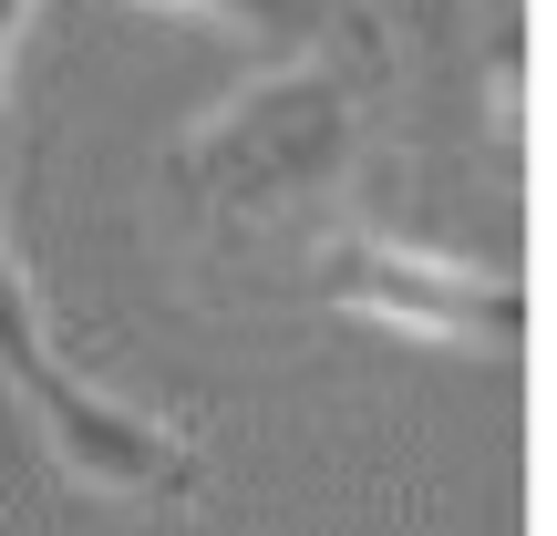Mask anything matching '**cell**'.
<instances>
[{
    "label": "cell",
    "mask_w": 557,
    "mask_h": 536,
    "mask_svg": "<svg viewBox=\"0 0 557 536\" xmlns=\"http://www.w3.org/2000/svg\"><path fill=\"white\" fill-rule=\"evenodd\" d=\"M0 392L32 413L41 454H52L62 475L103 485V496H124V506H186V496L207 485V454L176 434V423H156L145 402L94 392V382L52 351V331H41V299H32V269H21L11 227H0Z\"/></svg>",
    "instance_id": "obj_2"
},
{
    "label": "cell",
    "mask_w": 557,
    "mask_h": 536,
    "mask_svg": "<svg viewBox=\"0 0 557 536\" xmlns=\"http://www.w3.org/2000/svg\"><path fill=\"white\" fill-rule=\"evenodd\" d=\"M21 21H32V0H0V103H11V41H21Z\"/></svg>",
    "instance_id": "obj_5"
},
{
    "label": "cell",
    "mask_w": 557,
    "mask_h": 536,
    "mask_svg": "<svg viewBox=\"0 0 557 536\" xmlns=\"http://www.w3.org/2000/svg\"><path fill=\"white\" fill-rule=\"evenodd\" d=\"M299 278H310L320 299H341V310H361V320L455 340V351H517V340H527V299L506 289L496 269L423 259V248H393V238H372V227L310 238V248H299Z\"/></svg>",
    "instance_id": "obj_3"
},
{
    "label": "cell",
    "mask_w": 557,
    "mask_h": 536,
    "mask_svg": "<svg viewBox=\"0 0 557 536\" xmlns=\"http://www.w3.org/2000/svg\"><path fill=\"white\" fill-rule=\"evenodd\" d=\"M165 11L227 21V32L269 41V52H289V62H310V52L382 62V21H372V0H165Z\"/></svg>",
    "instance_id": "obj_4"
},
{
    "label": "cell",
    "mask_w": 557,
    "mask_h": 536,
    "mask_svg": "<svg viewBox=\"0 0 557 536\" xmlns=\"http://www.w3.org/2000/svg\"><path fill=\"white\" fill-rule=\"evenodd\" d=\"M372 94L382 62H278L238 103L186 124V145L165 155V207L218 248H248L269 227H299V238L351 227V197L372 186Z\"/></svg>",
    "instance_id": "obj_1"
}]
</instances>
